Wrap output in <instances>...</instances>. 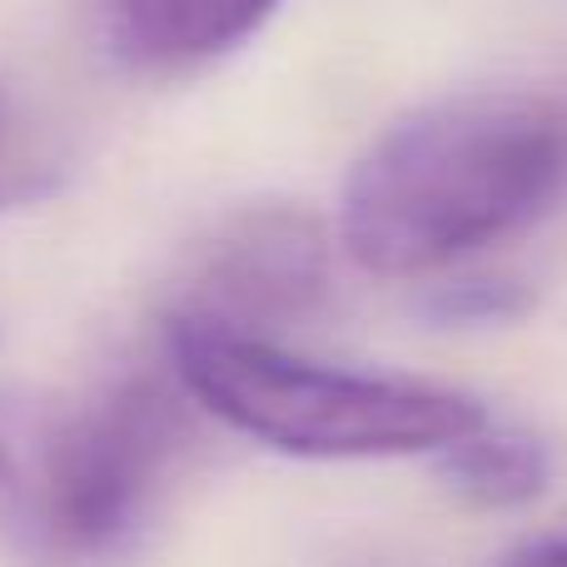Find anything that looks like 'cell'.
Returning <instances> with one entry per match:
<instances>
[{"label":"cell","instance_id":"obj_2","mask_svg":"<svg viewBox=\"0 0 567 567\" xmlns=\"http://www.w3.org/2000/svg\"><path fill=\"white\" fill-rule=\"evenodd\" d=\"M179 439L175 399L150 383L95 399L0 393V538L40 567L125 548Z\"/></svg>","mask_w":567,"mask_h":567},{"label":"cell","instance_id":"obj_6","mask_svg":"<svg viewBox=\"0 0 567 567\" xmlns=\"http://www.w3.org/2000/svg\"><path fill=\"white\" fill-rule=\"evenodd\" d=\"M439 473L473 508H523L548 488L553 453L548 443L523 429L483 423L478 433H468V439L439 453Z\"/></svg>","mask_w":567,"mask_h":567},{"label":"cell","instance_id":"obj_8","mask_svg":"<svg viewBox=\"0 0 567 567\" xmlns=\"http://www.w3.org/2000/svg\"><path fill=\"white\" fill-rule=\"evenodd\" d=\"M528 289L513 279H458L439 284L429 299V319L439 323H508L528 313Z\"/></svg>","mask_w":567,"mask_h":567},{"label":"cell","instance_id":"obj_7","mask_svg":"<svg viewBox=\"0 0 567 567\" xmlns=\"http://www.w3.org/2000/svg\"><path fill=\"white\" fill-rule=\"evenodd\" d=\"M60 179H65L60 140L40 125V115L16 90L0 85V215L55 195Z\"/></svg>","mask_w":567,"mask_h":567},{"label":"cell","instance_id":"obj_9","mask_svg":"<svg viewBox=\"0 0 567 567\" xmlns=\"http://www.w3.org/2000/svg\"><path fill=\"white\" fill-rule=\"evenodd\" d=\"M498 567H567V528H553V533L518 543L513 553H503Z\"/></svg>","mask_w":567,"mask_h":567},{"label":"cell","instance_id":"obj_1","mask_svg":"<svg viewBox=\"0 0 567 567\" xmlns=\"http://www.w3.org/2000/svg\"><path fill=\"white\" fill-rule=\"evenodd\" d=\"M567 189V105L468 90L389 125L343 179L339 239L383 279L449 269L543 219Z\"/></svg>","mask_w":567,"mask_h":567},{"label":"cell","instance_id":"obj_3","mask_svg":"<svg viewBox=\"0 0 567 567\" xmlns=\"http://www.w3.org/2000/svg\"><path fill=\"white\" fill-rule=\"evenodd\" d=\"M169 363L185 393L235 433L289 458H413L453 449L488 419L473 393L399 373L333 369L279 339L169 323Z\"/></svg>","mask_w":567,"mask_h":567},{"label":"cell","instance_id":"obj_5","mask_svg":"<svg viewBox=\"0 0 567 567\" xmlns=\"http://www.w3.org/2000/svg\"><path fill=\"white\" fill-rule=\"evenodd\" d=\"M130 55L159 70H185L239 50L265 30L279 0H110Z\"/></svg>","mask_w":567,"mask_h":567},{"label":"cell","instance_id":"obj_4","mask_svg":"<svg viewBox=\"0 0 567 567\" xmlns=\"http://www.w3.org/2000/svg\"><path fill=\"white\" fill-rule=\"evenodd\" d=\"M329 299V235L293 205H259L235 215L195 249L179 279L169 323L269 339V329L299 323Z\"/></svg>","mask_w":567,"mask_h":567}]
</instances>
